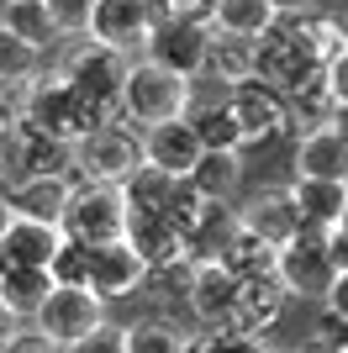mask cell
Returning <instances> with one entry per match:
<instances>
[{
    "instance_id": "4316f807",
    "label": "cell",
    "mask_w": 348,
    "mask_h": 353,
    "mask_svg": "<svg viewBox=\"0 0 348 353\" xmlns=\"http://www.w3.org/2000/svg\"><path fill=\"white\" fill-rule=\"evenodd\" d=\"M185 322H174V316H159V311H148L137 322H122V348L127 353H180L185 348Z\"/></svg>"
},
{
    "instance_id": "1f68e13d",
    "label": "cell",
    "mask_w": 348,
    "mask_h": 353,
    "mask_svg": "<svg viewBox=\"0 0 348 353\" xmlns=\"http://www.w3.org/2000/svg\"><path fill=\"white\" fill-rule=\"evenodd\" d=\"M48 280H53L58 290H90V248L74 243V237H64L58 253L48 259Z\"/></svg>"
},
{
    "instance_id": "816d5d0a",
    "label": "cell",
    "mask_w": 348,
    "mask_h": 353,
    "mask_svg": "<svg viewBox=\"0 0 348 353\" xmlns=\"http://www.w3.org/2000/svg\"><path fill=\"white\" fill-rule=\"evenodd\" d=\"M338 227H348V206H343V221H338Z\"/></svg>"
},
{
    "instance_id": "4fadbf2b",
    "label": "cell",
    "mask_w": 348,
    "mask_h": 353,
    "mask_svg": "<svg viewBox=\"0 0 348 353\" xmlns=\"http://www.w3.org/2000/svg\"><path fill=\"white\" fill-rule=\"evenodd\" d=\"M0 159H6V179H69L74 148L53 143V137H43L37 127L21 121L11 132V143L0 148Z\"/></svg>"
},
{
    "instance_id": "30bf717a",
    "label": "cell",
    "mask_w": 348,
    "mask_h": 353,
    "mask_svg": "<svg viewBox=\"0 0 348 353\" xmlns=\"http://www.w3.org/2000/svg\"><path fill=\"white\" fill-rule=\"evenodd\" d=\"M232 206H238V221H243L259 243H269V248H285L290 237L301 232V211H296V201H290V185H280V179L275 185L243 190Z\"/></svg>"
},
{
    "instance_id": "f6af8a7d",
    "label": "cell",
    "mask_w": 348,
    "mask_h": 353,
    "mask_svg": "<svg viewBox=\"0 0 348 353\" xmlns=\"http://www.w3.org/2000/svg\"><path fill=\"white\" fill-rule=\"evenodd\" d=\"M327 127H333L338 137L348 143V105H333V117H327Z\"/></svg>"
},
{
    "instance_id": "8fae6325",
    "label": "cell",
    "mask_w": 348,
    "mask_h": 353,
    "mask_svg": "<svg viewBox=\"0 0 348 353\" xmlns=\"http://www.w3.org/2000/svg\"><path fill=\"white\" fill-rule=\"evenodd\" d=\"M238 285L217 259H206V264H190V285H185V311L190 322L206 327V332H227L232 327V311H238Z\"/></svg>"
},
{
    "instance_id": "9c48e42d",
    "label": "cell",
    "mask_w": 348,
    "mask_h": 353,
    "mask_svg": "<svg viewBox=\"0 0 348 353\" xmlns=\"http://www.w3.org/2000/svg\"><path fill=\"white\" fill-rule=\"evenodd\" d=\"M153 21H159V16H153V0H95L85 37H95L101 48H111L122 59H143Z\"/></svg>"
},
{
    "instance_id": "60d3db41",
    "label": "cell",
    "mask_w": 348,
    "mask_h": 353,
    "mask_svg": "<svg viewBox=\"0 0 348 353\" xmlns=\"http://www.w3.org/2000/svg\"><path fill=\"white\" fill-rule=\"evenodd\" d=\"M0 353H58V348H53V343H48V338H43V332H37L32 322H21V327L11 332V338L0 343Z\"/></svg>"
},
{
    "instance_id": "e575fe53",
    "label": "cell",
    "mask_w": 348,
    "mask_h": 353,
    "mask_svg": "<svg viewBox=\"0 0 348 353\" xmlns=\"http://www.w3.org/2000/svg\"><path fill=\"white\" fill-rule=\"evenodd\" d=\"M48 16H53L58 37H85L90 27V11H95V0H43Z\"/></svg>"
},
{
    "instance_id": "7402d4cb",
    "label": "cell",
    "mask_w": 348,
    "mask_h": 353,
    "mask_svg": "<svg viewBox=\"0 0 348 353\" xmlns=\"http://www.w3.org/2000/svg\"><path fill=\"white\" fill-rule=\"evenodd\" d=\"M64 243V227H43V221H21L16 216L0 237V259L6 269H48V259Z\"/></svg>"
},
{
    "instance_id": "d4e9b609",
    "label": "cell",
    "mask_w": 348,
    "mask_h": 353,
    "mask_svg": "<svg viewBox=\"0 0 348 353\" xmlns=\"http://www.w3.org/2000/svg\"><path fill=\"white\" fill-rule=\"evenodd\" d=\"M238 232V206L232 201H206L201 216L185 227V248H190V264H206L227 248V237Z\"/></svg>"
},
{
    "instance_id": "d6a6232c",
    "label": "cell",
    "mask_w": 348,
    "mask_h": 353,
    "mask_svg": "<svg viewBox=\"0 0 348 353\" xmlns=\"http://www.w3.org/2000/svg\"><path fill=\"white\" fill-rule=\"evenodd\" d=\"M37 69H43V53L27 48L21 37H11V32H0V85H27Z\"/></svg>"
},
{
    "instance_id": "ee69618b",
    "label": "cell",
    "mask_w": 348,
    "mask_h": 353,
    "mask_svg": "<svg viewBox=\"0 0 348 353\" xmlns=\"http://www.w3.org/2000/svg\"><path fill=\"white\" fill-rule=\"evenodd\" d=\"M296 353H348V348H338V343H327V338H317V332H306L301 343H296Z\"/></svg>"
},
{
    "instance_id": "52a82bcc",
    "label": "cell",
    "mask_w": 348,
    "mask_h": 353,
    "mask_svg": "<svg viewBox=\"0 0 348 353\" xmlns=\"http://www.w3.org/2000/svg\"><path fill=\"white\" fill-rule=\"evenodd\" d=\"M227 111H232V121H238V137H243V159L259 153V148H269V143H280V137H290L285 95L259 85V79L227 90Z\"/></svg>"
},
{
    "instance_id": "cb8c5ba5",
    "label": "cell",
    "mask_w": 348,
    "mask_h": 353,
    "mask_svg": "<svg viewBox=\"0 0 348 353\" xmlns=\"http://www.w3.org/2000/svg\"><path fill=\"white\" fill-rule=\"evenodd\" d=\"M185 179L201 201H238L243 179H248V159L243 153H201V159L190 163Z\"/></svg>"
},
{
    "instance_id": "ffe728a7",
    "label": "cell",
    "mask_w": 348,
    "mask_h": 353,
    "mask_svg": "<svg viewBox=\"0 0 348 353\" xmlns=\"http://www.w3.org/2000/svg\"><path fill=\"white\" fill-rule=\"evenodd\" d=\"M185 121L195 132V143H201V153H243V137H238V121H232L222 90H211V95L195 90V105L185 111Z\"/></svg>"
},
{
    "instance_id": "f35d334b",
    "label": "cell",
    "mask_w": 348,
    "mask_h": 353,
    "mask_svg": "<svg viewBox=\"0 0 348 353\" xmlns=\"http://www.w3.org/2000/svg\"><path fill=\"white\" fill-rule=\"evenodd\" d=\"M322 85H327V95H333V105H348V43L322 63Z\"/></svg>"
},
{
    "instance_id": "ab89813d",
    "label": "cell",
    "mask_w": 348,
    "mask_h": 353,
    "mask_svg": "<svg viewBox=\"0 0 348 353\" xmlns=\"http://www.w3.org/2000/svg\"><path fill=\"white\" fill-rule=\"evenodd\" d=\"M64 353H127V348H122V322L95 327L85 343H74V348H64Z\"/></svg>"
},
{
    "instance_id": "e0dca14e",
    "label": "cell",
    "mask_w": 348,
    "mask_h": 353,
    "mask_svg": "<svg viewBox=\"0 0 348 353\" xmlns=\"http://www.w3.org/2000/svg\"><path fill=\"white\" fill-rule=\"evenodd\" d=\"M290 179H348V143L327 121L290 143Z\"/></svg>"
},
{
    "instance_id": "7a4b0ae2",
    "label": "cell",
    "mask_w": 348,
    "mask_h": 353,
    "mask_svg": "<svg viewBox=\"0 0 348 353\" xmlns=\"http://www.w3.org/2000/svg\"><path fill=\"white\" fill-rule=\"evenodd\" d=\"M21 121H27V127H37L43 137H53V143H69V148L79 143V137H90L95 127H106V121L90 111L85 95H79V90H74L64 74H53L48 63L27 79Z\"/></svg>"
},
{
    "instance_id": "b9f144b4",
    "label": "cell",
    "mask_w": 348,
    "mask_h": 353,
    "mask_svg": "<svg viewBox=\"0 0 348 353\" xmlns=\"http://www.w3.org/2000/svg\"><path fill=\"white\" fill-rule=\"evenodd\" d=\"M322 248H327L333 274H348V227H327V232H322Z\"/></svg>"
},
{
    "instance_id": "8d00e7d4",
    "label": "cell",
    "mask_w": 348,
    "mask_h": 353,
    "mask_svg": "<svg viewBox=\"0 0 348 353\" xmlns=\"http://www.w3.org/2000/svg\"><path fill=\"white\" fill-rule=\"evenodd\" d=\"M201 206H206V201H201V195H195V190H190V179H174V185H169V206H164V216H169L174 227L185 232L190 221L201 216Z\"/></svg>"
},
{
    "instance_id": "836d02e7",
    "label": "cell",
    "mask_w": 348,
    "mask_h": 353,
    "mask_svg": "<svg viewBox=\"0 0 348 353\" xmlns=\"http://www.w3.org/2000/svg\"><path fill=\"white\" fill-rule=\"evenodd\" d=\"M180 353H264V343L238 338V332H206V327H195V332H185V348Z\"/></svg>"
},
{
    "instance_id": "9a60e30c",
    "label": "cell",
    "mask_w": 348,
    "mask_h": 353,
    "mask_svg": "<svg viewBox=\"0 0 348 353\" xmlns=\"http://www.w3.org/2000/svg\"><path fill=\"white\" fill-rule=\"evenodd\" d=\"M285 311H290V295L280 290L275 274H264V280H243V285H238V311H232L227 332L269 343L280 332V322H285Z\"/></svg>"
},
{
    "instance_id": "8992f818",
    "label": "cell",
    "mask_w": 348,
    "mask_h": 353,
    "mask_svg": "<svg viewBox=\"0 0 348 353\" xmlns=\"http://www.w3.org/2000/svg\"><path fill=\"white\" fill-rule=\"evenodd\" d=\"M122 232H127L122 190L116 185H74L69 211H64V237L85 243V248H101V243H116Z\"/></svg>"
},
{
    "instance_id": "d6986e66",
    "label": "cell",
    "mask_w": 348,
    "mask_h": 353,
    "mask_svg": "<svg viewBox=\"0 0 348 353\" xmlns=\"http://www.w3.org/2000/svg\"><path fill=\"white\" fill-rule=\"evenodd\" d=\"M74 185L69 179H6V206L21 221H43V227H64Z\"/></svg>"
},
{
    "instance_id": "484cf974",
    "label": "cell",
    "mask_w": 348,
    "mask_h": 353,
    "mask_svg": "<svg viewBox=\"0 0 348 353\" xmlns=\"http://www.w3.org/2000/svg\"><path fill=\"white\" fill-rule=\"evenodd\" d=\"M0 32L21 37V43L37 48L43 59L58 48V27H53V16H48L43 0H0Z\"/></svg>"
},
{
    "instance_id": "c3c4849f",
    "label": "cell",
    "mask_w": 348,
    "mask_h": 353,
    "mask_svg": "<svg viewBox=\"0 0 348 353\" xmlns=\"http://www.w3.org/2000/svg\"><path fill=\"white\" fill-rule=\"evenodd\" d=\"M11 221H16V216H11V206H6V190H0V237H6V227H11Z\"/></svg>"
},
{
    "instance_id": "f907efd6",
    "label": "cell",
    "mask_w": 348,
    "mask_h": 353,
    "mask_svg": "<svg viewBox=\"0 0 348 353\" xmlns=\"http://www.w3.org/2000/svg\"><path fill=\"white\" fill-rule=\"evenodd\" d=\"M0 190H6V159H0Z\"/></svg>"
},
{
    "instance_id": "f546056e",
    "label": "cell",
    "mask_w": 348,
    "mask_h": 353,
    "mask_svg": "<svg viewBox=\"0 0 348 353\" xmlns=\"http://www.w3.org/2000/svg\"><path fill=\"white\" fill-rule=\"evenodd\" d=\"M275 0H217L211 11V32H232V37H253L259 43L264 32L275 27Z\"/></svg>"
},
{
    "instance_id": "ba28073f",
    "label": "cell",
    "mask_w": 348,
    "mask_h": 353,
    "mask_svg": "<svg viewBox=\"0 0 348 353\" xmlns=\"http://www.w3.org/2000/svg\"><path fill=\"white\" fill-rule=\"evenodd\" d=\"M106 322H111V311H106L90 290H58V285L48 290V301L37 306V316H32V327H37L58 353L74 348V343H85L90 332L106 327Z\"/></svg>"
},
{
    "instance_id": "7bdbcfd3",
    "label": "cell",
    "mask_w": 348,
    "mask_h": 353,
    "mask_svg": "<svg viewBox=\"0 0 348 353\" xmlns=\"http://www.w3.org/2000/svg\"><path fill=\"white\" fill-rule=\"evenodd\" d=\"M322 306L333 311V316H343V322H348V274H333V290L322 295Z\"/></svg>"
},
{
    "instance_id": "2e32d148",
    "label": "cell",
    "mask_w": 348,
    "mask_h": 353,
    "mask_svg": "<svg viewBox=\"0 0 348 353\" xmlns=\"http://www.w3.org/2000/svg\"><path fill=\"white\" fill-rule=\"evenodd\" d=\"M253 69H259V43L253 37H232V32H211L206 43V63L195 85H217L222 95L238 85H253Z\"/></svg>"
},
{
    "instance_id": "7dc6e473",
    "label": "cell",
    "mask_w": 348,
    "mask_h": 353,
    "mask_svg": "<svg viewBox=\"0 0 348 353\" xmlns=\"http://www.w3.org/2000/svg\"><path fill=\"white\" fill-rule=\"evenodd\" d=\"M275 11H317V0H275Z\"/></svg>"
},
{
    "instance_id": "d590c367",
    "label": "cell",
    "mask_w": 348,
    "mask_h": 353,
    "mask_svg": "<svg viewBox=\"0 0 348 353\" xmlns=\"http://www.w3.org/2000/svg\"><path fill=\"white\" fill-rule=\"evenodd\" d=\"M211 11H217V0H153V16H159V21H190V27H211Z\"/></svg>"
},
{
    "instance_id": "f1b7e54d",
    "label": "cell",
    "mask_w": 348,
    "mask_h": 353,
    "mask_svg": "<svg viewBox=\"0 0 348 353\" xmlns=\"http://www.w3.org/2000/svg\"><path fill=\"white\" fill-rule=\"evenodd\" d=\"M217 264L227 269L232 280H264V274H275V248H269V243H259V237L238 221V232L227 237V248L217 253Z\"/></svg>"
},
{
    "instance_id": "4dcf8cb0",
    "label": "cell",
    "mask_w": 348,
    "mask_h": 353,
    "mask_svg": "<svg viewBox=\"0 0 348 353\" xmlns=\"http://www.w3.org/2000/svg\"><path fill=\"white\" fill-rule=\"evenodd\" d=\"M48 290H53L48 269H6L0 274V301H6V311H11L16 322H32L37 306L48 301Z\"/></svg>"
},
{
    "instance_id": "6da1fadb",
    "label": "cell",
    "mask_w": 348,
    "mask_h": 353,
    "mask_svg": "<svg viewBox=\"0 0 348 353\" xmlns=\"http://www.w3.org/2000/svg\"><path fill=\"white\" fill-rule=\"evenodd\" d=\"M48 69L64 74L79 95L90 101V111L111 127V121H122V85H127V69L132 59H122V53H111V48H101L95 37H58V48L48 53Z\"/></svg>"
},
{
    "instance_id": "5b68a950",
    "label": "cell",
    "mask_w": 348,
    "mask_h": 353,
    "mask_svg": "<svg viewBox=\"0 0 348 353\" xmlns=\"http://www.w3.org/2000/svg\"><path fill=\"white\" fill-rule=\"evenodd\" d=\"M275 280H280V290L290 295V306H296V301L322 306V295L333 290V264H327V248H322L317 227H301L285 248H275Z\"/></svg>"
},
{
    "instance_id": "681fc988",
    "label": "cell",
    "mask_w": 348,
    "mask_h": 353,
    "mask_svg": "<svg viewBox=\"0 0 348 353\" xmlns=\"http://www.w3.org/2000/svg\"><path fill=\"white\" fill-rule=\"evenodd\" d=\"M264 353H296V343H275V338H269V343H264Z\"/></svg>"
},
{
    "instance_id": "44dd1931",
    "label": "cell",
    "mask_w": 348,
    "mask_h": 353,
    "mask_svg": "<svg viewBox=\"0 0 348 353\" xmlns=\"http://www.w3.org/2000/svg\"><path fill=\"white\" fill-rule=\"evenodd\" d=\"M195 159H201V143L190 132V121L143 127V163H153V169H164V174H174V179H185Z\"/></svg>"
},
{
    "instance_id": "ac0fdd59",
    "label": "cell",
    "mask_w": 348,
    "mask_h": 353,
    "mask_svg": "<svg viewBox=\"0 0 348 353\" xmlns=\"http://www.w3.org/2000/svg\"><path fill=\"white\" fill-rule=\"evenodd\" d=\"M127 248L143 259L148 269H180L190 264V248H185V232L174 227L169 216H127Z\"/></svg>"
},
{
    "instance_id": "83f0119b",
    "label": "cell",
    "mask_w": 348,
    "mask_h": 353,
    "mask_svg": "<svg viewBox=\"0 0 348 353\" xmlns=\"http://www.w3.org/2000/svg\"><path fill=\"white\" fill-rule=\"evenodd\" d=\"M169 185H174V174H164V169H153V163H137L116 190H122L127 216H164V206H169Z\"/></svg>"
},
{
    "instance_id": "74e56055",
    "label": "cell",
    "mask_w": 348,
    "mask_h": 353,
    "mask_svg": "<svg viewBox=\"0 0 348 353\" xmlns=\"http://www.w3.org/2000/svg\"><path fill=\"white\" fill-rule=\"evenodd\" d=\"M21 101H27V85H0V148L21 127Z\"/></svg>"
},
{
    "instance_id": "bcb514c9",
    "label": "cell",
    "mask_w": 348,
    "mask_h": 353,
    "mask_svg": "<svg viewBox=\"0 0 348 353\" xmlns=\"http://www.w3.org/2000/svg\"><path fill=\"white\" fill-rule=\"evenodd\" d=\"M16 327H21V322H16V316H11V311H6V301H0V343H6V338H11V332H16Z\"/></svg>"
},
{
    "instance_id": "603a6c76",
    "label": "cell",
    "mask_w": 348,
    "mask_h": 353,
    "mask_svg": "<svg viewBox=\"0 0 348 353\" xmlns=\"http://www.w3.org/2000/svg\"><path fill=\"white\" fill-rule=\"evenodd\" d=\"M290 185V201L301 211V227H338L343 221V206H348V179H285Z\"/></svg>"
},
{
    "instance_id": "5bb4252c",
    "label": "cell",
    "mask_w": 348,
    "mask_h": 353,
    "mask_svg": "<svg viewBox=\"0 0 348 353\" xmlns=\"http://www.w3.org/2000/svg\"><path fill=\"white\" fill-rule=\"evenodd\" d=\"M206 43H211V27H190V21H153L143 59L159 63V69H169V74H180V79H201Z\"/></svg>"
},
{
    "instance_id": "277c9868",
    "label": "cell",
    "mask_w": 348,
    "mask_h": 353,
    "mask_svg": "<svg viewBox=\"0 0 348 353\" xmlns=\"http://www.w3.org/2000/svg\"><path fill=\"white\" fill-rule=\"evenodd\" d=\"M137 163H143V132L132 121H111L74 143L69 185H122Z\"/></svg>"
},
{
    "instance_id": "7c38bea8",
    "label": "cell",
    "mask_w": 348,
    "mask_h": 353,
    "mask_svg": "<svg viewBox=\"0 0 348 353\" xmlns=\"http://www.w3.org/2000/svg\"><path fill=\"white\" fill-rule=\"evenodd\" d=\"M143 285H148V264L127 248V237H116V243H101V248H90V295H95L106 311H111L116 301H132V295H143Z\"/></svg>"
},
{
    "instance_id": "3957f363",
    "label": "cell",
    "mask_w": 348,
    "mask_h": 353,
    "mask_svg": "<svg viewBox=\"0 0 348 353\" xmlns=\"http://www.w3.org/2000/svg\"><path fill=\"white\" fill-rule=\"evenodd\" d=\"M195 79L159 69L148 59H132L127 85H122V121H132L137 132L143 127H164V121H185V111L195 105Z\"/></svg>"
}]
</instances>
